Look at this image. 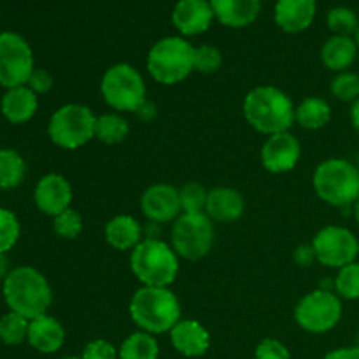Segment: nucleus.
<instances>
[{"label":"nucleus","instance_id":"42","mask_svg":"<svg viewBox=\"0 0 359 359\" xmlns=\"http://www.w3.org/2000/svg\"><path fill=\"white\" fill-rule=\"evenodd\" d=\"M135 114H137V118L140 119V121H146V123L153 121V119L156 118V114H158L156 105H154L151 100H146L142 105H140L139 109H137Z\"/></svg>","mask_w":359,"mask_h":359},{"label":"nucleus","instance_id":"21","mask_svg":"<svg viewBox=\"0 0 359 359\" xmlns=\"http://www.w3.org/2000/svg\"><path fill=\"white\" fill-rule=\"evenodd\" d=\"M39 97L25 84L6 90L0 98V112L11 125H25L35 116Z\"/></svg>","mask_w":359,"mask_h":359},{"label":"nucleus","instance_id":"15","mask_svg":"<svg viewBox=\"0 0 359 359\" xmlns=\"http://www.w3.org/2000/svg\"><path fill=\"white\" fill-rule=\"evenodd\" d=\"M74 191L69 179L62 174H46L35 184L34 202L46 216L56 217L72 205Z\"/></svg>","mask_w":359,"mask_h":359},{"label":"nucleus","instance_id":"19","mask_svg":"<svg viewBox=\"0 0 359 359\" xmlns=\"http://www.w3.org/2000/svg\"><path fill=\"white\" fill-rule=\"evenodd\" d=\"M27 342L41 354H55L65 344V328L56 318L42 314L32 319Z\"/></svg>","mask_w":359,"mask_h":359},{"label":"nucleus","instance_id":"33","mask_svg":"<svg viewBox=\"0 0 359 359\" xmlns=\"http://www.w3.org/2000/svg\"><path fill=\"white\" fill-rule=\"evenodd\" d=\"M21 237V224L16 214L0 207V252L7 255Z\"/></svg>","mask_w":359,"mask_h":359},{"label":"nucleus","instance_id":"10","mask_svg":"<svg viewBox=\"0 0 359 359\" xmlns=\"http://www.w3.org/2000/svg\"><path fill=\"white\" fill-rule=\"evenodd\" d=\"M342 312V300L339 294L335 291L318 287L300 298L294 307V321L304 332L323 335L339 325Z\"/></svg>","mask_w":359,"mask_h":359},{"label":"nucleus","instance_id":"35","mask_svg":"<svg viewBox=\"0 0 359 359\" xmlns=\"http://www.w3.org/2000/svg\"><path fill=\"white\" fill-rule=\"evenodd\" d=\"M330 91L337 100L354 104L359 98V74L349 72V70L337 74L330 84Z\"/></svg>","mask_w":359,"mask_h":359},{"label":"nucleus","instance_id":"34","mask_svg":"<svg viewBox=\"0 0 359 359\" xmlns=\"http://www.w3.org/2000/svg\"><path fill=\"white\" fill-rule=\"evenodd\" d=\"M83 228V216L76 209H72V207L63 210L56 217H53V230H55V233L60 238H65V241H74V238L79 237Z\"/></svg>","mask_w":359,"mask_h":359},{"label":"nucleus","instance_id":"3","mask_svg":"<svg viewBox=\"0 0 359 359\" xmlns=\"http://www.w3.org/2000/svg\"><path fill=\"white\" fill-rule=\"evenodd\" d=\"M128 312L140 332L151 335L170 333L182 319L181 302L170 287H139L130 300Z\"/></svg>","mask_w":359,"mask_h":359},{"label":"nucleus","instance_id":"24","mask_svg":"<svg viewBox=\"0 0 359 359\" xmlns=\"http://www.w3.org/2000/svg\"><path fill=\"white\" fill-rule=\"evenodd\" d=\"M358 44L353 37L332 35L321 48V62L332 72H346L358 56Z\"/></svg>","mask_w":359,"mask_h":359},{"label":"nucleus","instance_id":"2","mask_svg":"<svg viewBox=\"0 0 359 359\" xmlns=\"http://www.w3.org/2000/svg\"><path fill=\"white\" fill-rule=\"evenodd\" d=\"M4 302L11 312L28 321L48 314L53 304V290L44 273L34 266H16L2 283Z\"/></svg>","mask_w":359,"mask_h":359},{"label":"nucleus","instance_id":"38","mask_svg":"<svg viewBox=\"0 0 359 359\" xmlns=\"http://www.w3.org/2000/svg\"><path fill=\"white\" fill-rule=\"evenodd\" d=\"M255 359H291V353L280 340L265 339L256 347Z\"/></svg>","mask_w":359,"mask_h":359},{"label":"nucleus","instance_id":"45","mask_svg":"<svg viewBox=\"0 0 359 359\" xmlns=\"http://www.w3.org/2000/svg\"><path fill=\"white\" fill-rule=\"evenodd\" d=\"M353 214H354V217H356V221H358V224H359V198L356 200V202H354Z\"/></svg>","mask_w":359,"mask_h":359},{"label":"nucleus","instance_id":"9","mask_svg":"<svg viewBox=\"0 0 359 359\" xmlns=\"http://www.w3.org/2000/svg\"><path fill=\"white\" fill-rule=\"evenodd\" d=\"M214 223L205 212H182L172 223L170 245L179 258L198 262L205 258L214 245Z\"/></svg>","mask_w":359,"mask_h":359},{"label":"nucleus","instance_id":"46","mask_svg":"<svg viewBox=\"0 0 359 359\" xmlns=\"http://www.w3.org/2000/svg\"><path fill=\"white\" fill-rule=\"evenodd\" d=\"M354 41H356V44H358V49H359V28H358V32H356V39H354Z\"/></svg>","mask_w":359,"mask_h":359},{"label":"nucleus","instance_id":"36","mask_svg":"<svg viewBox=\"0 0 359 359\" xmlns=\"http://www.w3.org/2000/svg\"><path fill=\"white\" fill-rule=\"evenodd\" d=\"M193 67L196 72L205 74V76L216 74L223 67V53L216 46H198L193 53Z\"/></svg>","mask_w":359,"mask_h":359},{"label":"nucleus","instance_id":"18","mask_svg":"<svg viewBox=\"0 0 359 359\" xmlns=\"http://www.w3.org/2000/svg\"><path fill=\"white\" fill-rule=\"evenodd\" d=\"M316 0H277L273 20L286 34H302L314 23Z\"/></svg>","mask_w":359,"mask_h":359},{"label":"nucleus","instance_id":"26","mask_svg":"<svg viewBox=\"0 0 359 359\" xmlns=\"http://www.w3.org/2000/svg\"><path fill=\"white\" fill-rule=\"evenodd\" d=\"M130 133V123L125 116L119 112H105L97 116L95 123V139L105 146H116V144L125 142Z\"/></svg>","mask_w":359,"mask_h":359},{"label":"nucleus","instance_id":"4","mask_svg":"<svg viewBox=\"0 0 359 359\" xmlns=\"http://www.w3.org/2000/svg\"><path fill=\"white\" fill-rule=\"evenodd\" d=\"M130 269L142 286L170 287L181 265L170 244L161 238H144L130 252Z\"/></svg>","mask_w":359,"mask_h":359},{"label":"nucleus","instance_id":"1","mask_svg":"<svg viewBox=\"0 0 359 359\" xmlns=\"http://www.w3.org/2000/svg\"><path fill=\"white\" fill-rule=\"evenodd\" d=\"M242 111L251 128L270 137L276 133L290 132L294 123L297 105L280 88L265 84V86L252 88L245 95Z\"/></svg>","mask_w":359,"mask_h":359},{"label":"nucleus","instance_id":"12","mask_svg":"<svg viewBox=\"0 0 359 359\" xmlns=\"http://www.w3.org/2000/svg\"><path fill=\"white\" fill-rule=\"evenodd\" d=\"M311 244L314 248L318 262L328 269H344L346 265L356 262L359 255V241L356 235L349 228L335 226V224L321 228Z\"/></svg>","mask_w":359,"mask_h":359},{"label":"nucleus","instance_id":"20","mask_svg":"<svg viewBox=\"0 0 359 359\" xmlns=\"http://www.w3.org/2000/svg\"><path fill=\"white\" fill-rule=\"evenodd\" d=\"M245 212V200L241 191L228 186L214 188L209 191L205 214L216 223H235Z\"/></svg>","mask_w":359,"mask_h":359},{"label":"nucleus","instance_id":"41","mask_svg":"<svg viewBox=\"0 0 359 359\" xmlns=\"http://www.w3.org/2000/svg\"><path fill=\"white\" fill-rule=\"evenodd\" d=\"M323 359H359V347H340L326 354Z\"/></svg>","mask_w":359,"mask_h":359},{"label":"nucleus","instance_id":"44","mask_svg":"<svg viewBox=\"0 0 359 359\" xmlns=\"http://www.w3.org/2000/svg\"><path fill=\"white\" fill-rule=\"evenodd\" d=\"M351 123H353L354 130L359 133V98L353 104L351 107Z\"/></svg>","mask_w":359,"mask_h":359},{"label":"nucleus","instance_id":"6","mask_svg":"<svg viewBox=\"0 0 359 359\" xmlns=\"http://www.w3.org/2000/svg\"><path fill=\"white\" fill-rule=\"evenodd\" d=\"M193 53L195 48L191 42L181 35L163 37L149 49L147 55V72L156 83L163 86H175L188 79L195 70L193 67Z\"/></svg>","mask_w":359,"mask_h":359},{"label":"nucleus","instance_id":"17","mask_svg":"<svg viewBox=\"0 0 359 359\" xmlns=\"http://www.w3.org/2000/svg\"><path fill=\"white\" fill-rule=\"evenodd\" d=\"M170 342L179 354L186 358H200L209 351V330L196 319H181L170 332Z\"/></svg>","mask_w":359,"mask_h":359},{"label":"nucleus","instance_id":"40","mask_svg":"<svg viewBox=\"0 0 359 359\" xmlns=\"http://www.w3.org/2000/svg\"><path fill=\"white\" fill-rule=\"evenodd\" d=\"M293 262L297 263L298 266H311L312 263L318 262L316 258V251L312 248V244H300L293 252Z\"/></svg>","mask_w":359,"mask_h":359},{"label":"nucleus","instance_id":"23","mask_svg":"<svg viewBox=\"0 0 359 359\" xmlns=\"http://www.w3.org/2000/svg\"><path fill=\"white\" fill-rule=\"evenodd\" d=\"M105 242L116 251L132 252L144 241V228L130 214H119L107 221L104 228Z\"/></svg>","mask_w":359,"mask_h":359},{"label":"nucleus","instance_id":"32","mask_svg":"<svg viewBox=\"0 0 359 359\" xmlns=\"http://www.w3.org/2000/svg\"><path fill=\"white\" fill-rule=\"evenodd\" d=\"M179 196H181V207L182 212L196 214V212H205L207 198H209V191L205 186L200 182H186L181 189H179Z\"/></svg>","mask_w":359,"mask_h":359},{"label":"nucleus","instance_id":"31","mask_svg":"<svg viewBox=\"0 0 359 359\" xmlns=\"http://www.w3.org/2000/svg\"><path fill=\"white\" fill-rule=\"evenodd\" d=\"M335 283V293L344 300H359V263L354 262L339 270Z\"/></svg>","mask_w":359,"mask_h":359},{"label":"nucleus","instance_id":"43","mask_svg":"<svg viewBox=\"0 0 359 359\" xmlns=\"http://www.w3.org/2000/svg\"><path fill=\"white\" fill-rule=\"evenodd\" d=\"M9 272H11L9 258H7V255L0 252V280H2V283H4V279L9 276Z\"/></svg>","mask_w":359,"mask_h":359},{"label":"nucleus","instance_id":"13","mask_svg":"<svg viewBox=\"0 0 359 359\" xmlns=\"http://www.w3.org/2000/svg\"><path fill=\"white\" fill-rule=\"evenodd\" d=\"M140 209L149 223H174L182 214L179 189L167 182L149 186L140 196Z\"/></svg>","mask_w":359,"mask_h":359},{"label":"nucleus","instance_id":"37","mask_svg":"<svg viewBox=\"0 0 359 359\" xmlns=\"http://www.w3.org/2000/svg\"><path fill=\"white\" fill-rule=\"evenodd\" d=\"M83 359H119V351L105 339H95L86 344Z\"/></svg>","mask_w":359,"mask_h":359},{"label":"nucleus","instance_id":"47","mask_svg":"<svg viewBox=\"0 0 359 359\" xmlns=\"http://www.w3.org/2000/svg\"><path fill=\"white\" fill-rule=\"evenodd\" d=\"M62 359H83L81 356H69V358H62Z\"/></svg>","mask_w":359,"mask_h":359},{"label":"nucleus","instance_id":"8","mask_svg":"<svg viewBox=\"0 0 359 359\" xmlns=\"http://www.w3.org/2000/svg\"><path fill=\"white\" fill-rule=\"evenodd\" d=\"M95 123L97 116L88 105L65 104L49 118L48 135L62 149H79L95 139Z\"/></svg>","mask_w":359,"mask_h":359},{"label":"nucleus","instance_id":"22","mask_svg":"<svg viewBox=\"0 0 359 359\" xmlns=\"http://www.w3.org/2000/svg\"><path fill=\"white\" fill-rule=\"evenodd\" d=\"M210 6L223 27L245 28L258 18L262 0H210Z\"/></svg>","mask_w":359,"mask_h":359},{"label":"nucleus","instance_id":"7","mask_svg":"<svg viewBox=\"0 0 359 359\" xmlns=\"http://www.w3.org/2000/svg\"><path fill=\"white\" fill-rule=\"evenodd\" d=\"M100 93L105 104L118 112H135L147 100L142 74L130 63H114L105 70Z\"/></svg>","mask_w":359,"mask_h":359},{"label":"nucleus","instance_id":"30","mask_svg":"<svg viewBox=\"0 0 359 359\" xmlns=\"http://www.w3.org/2000/svg\"><path fill=\"white\" fill-rule=\"evenodd\" d=\"M326 23L333 35H344V37L356 35L359 28L358 14L349 7H333L326 16Z\"/></svg>","mask_w":359,"mask_h":359},{"label":"nucleus","instance_id":"48","mask_svg":"<svg viewBox=\"0 0 359 359\" xmlns=\"http://www.w3.org/2000/svg\"><path fill=\"white\" fill-rule=\"evenodd\" d=\"M358 347H359V332H358Z\"/></svg>","mask_w":359,"mask_h":359},{"label":"nucleus","instance_id":"28","mask_svg":"<svg viewBox=\"0 0 359 359\" xmlns=\"http://www.w3.org/2000/svg\"><path fill=\"white\" fill-rule=\"evenodd\" d=\"M27 175L25 158L16 149H0V189H14Z\"/></svg>","mask_w":359,"mask_h":359},{"label":"nucleus","instance_id":"14","mask_svg":"<svg viewBox=\"0 0 359 359\" xmlns=\"http://www.w3.org/2000/svg\"><path fill=\"white\" fill-rule=\"evenodd\" d=\"M259 158L263 168L270 174H287L297 168L302 158L300 140L291 132L270 135L263 144Z\"/></svg>","mask_w":359,"mask_h":359},{"label":"nucleus","instance_id":"39","mask_svg":"<svg viewBox=\"0 0 359 359\" xmlns=\"http://www.w3.org/2000/svg\"><path fill=\"white\" fill-rule=\"evenodd\" d=\"M27 86L30 88L37 97L39 95H46L53 90V86H55V77H53L51 72H48L46 69H37V67H35L30 79H28Z\"/></svg>","mask_w":359,"mask_h":359},{"label":"nucleus","instance_id":"25","mask_svg":"<svg viewBox=\"0 0 359 359\" xmlns=\"http://www.w3.org/2000/svg\"><path fill=\"white\" fill-rule=\"evenodd\" d=\"M330 121H332V107L325 98L307 97L297 105L294 123H298L302 128L316 132L325 128Z\"/></svg>","mask_w":359,"mask_h":359},{"label":"nucleus","instance_id":"5","mask_svg":"<svg viewBox=\"0 0 359 359\" xmlns=\"http://www.w3.org/2000/svg\"><path fill=\"white\" fill-rule=\"evenodd\" d=\"M312 186L325 203L349 209L359 198V170L342 158H330L316 167Z\"/></svg>","mask_w":359,"mask_h":359},{"label":"nucleus","instance_id":"49","mask_svg":"<svg viewBox=\"0 0 359 359\" xmlns=\"http://www.w3.org/2000/svg\"><path fill=\"white\" fill-rule=\"evenodd\" d=\"M358 170H359V163H358Z\"/></svg>","mask_w":359,"mask_h":359},{"label":"nucleus","instance_id":"11","mask_svg":"<svg viewBox=\"0 0 359 359\" xmlns=\"http://www.w3.org/2000/svg\"><path fill=\"white\" fill-rule=\"evenodd\" d=\"M35 70L34 51L23 35L16 32L0 34V86H25Z\"/></svg>","mask_w":359,"mask_h":359},{"label":"nucleus","instance_id":"29","mask_svg":"<svg viewBox=\"0 0 359 359\" xmlns=\"http://www.w3.org/2000/svg\"><path fill=\"white\" fill-rule=\"evenodd\" d=\"M30 321L16 312H7L0 318V342L6 346H20L28 339Z\"/></svg>","mask_w":359,"mask_h":359},{"label":"nucleus","instance_id":"16","mask_svg":"<svg viewBox=\"0 0 359 359\" xmlns=\"http://www.w3.org/2000/svg\"><path fill=\"white\" fill-rule=\"evenodd\" d=\"M214 20L210 0H179L172 11V23L184 37L203 34Z\"/></svg>","mask_w":359,"mask_h":359},{"label":"nucleus","instance_id":"27","mask_svg":"<svg viewBox=\"0 0 359 359\" xmlns=\"http://www.w3.org/2000/svg\"><path fill=\"white\" fill-rule=\"evenodd\" d=\"M119 359H158L160 346L154 335L146 332H135L123 340L119 347Z\"/></svg>","mask_w":359,"mask_h":359}]
</instances>
